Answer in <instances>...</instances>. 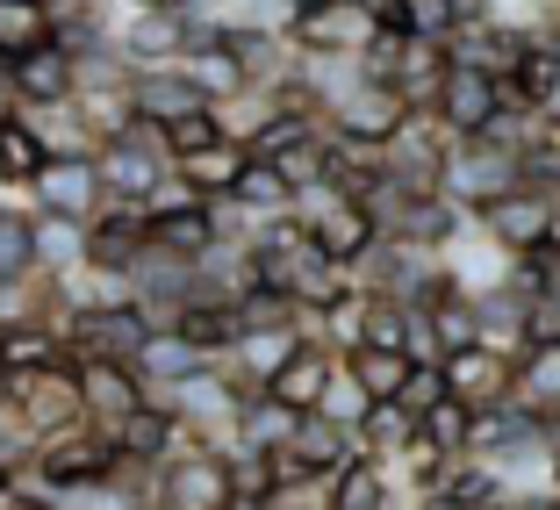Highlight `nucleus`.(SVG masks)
Returning <instances> with one entry per match:
<instances>
[{
    "mask_svg": "<svg viewBox=\"0 0 560 510\" xmlns=\"http://www.w3.org/2000/svg\"><path fill=\"white\" fill-rule=\"evenodd\" d=\"M173 331H180L195 352H209V360H215V352H231V346H245V316H237L231 302H209V295L187 302V310L173 316Z\"/></svg>",
    "mask_w": 560,
    "mask_h": 510,
    "instance_id": "18",
    "label": "nucleus"
},
{
    "mask_svg": "<svg viewBox=\"0 0 560 510\" xmlns=\"http://www.w3.org/2000/svg\"><path fill=\"white\" fill-rule=\"evenodd\" d=\"M36 259L44 274L66 288V266H86V223H66V216H36Z\"/></svg>",
    "mask_w": 560,
    "mask_h": 510,
    "instance_id": "25",
    "label": "nucleus"
},
{
    "mask_svg": "<svg viewBox=\"0 0 560 510\" xmlns=\"http://www.w3.org/2000/svg\"><path fill=\"white\" fill-rule=\"evenodd\" d=\"M36 201H44V216H66V223H86V231H94V216L108 209L101 159L94 151H58V159L36 173Z\"/></svg>",
    "mask_w": 560,
    "mask_h": 510,
    "instance_id": "10",
    "label": "nucleus"
},
{
    "mask_svg": "<svg viewBox=\"0 0 560 510\" xmlns=\"http://www.w3.org/2000/svg\"><path fill=\"white\" fill-rule=\"evenodd\" d=\"M195 431L180 425V417L165 410V403H144V410L130 417V425L116 431V445H122V467H173L180 453H195Z\"/></svg>",
    "mask_w": 560,
    "mask_h": 510,
    "instance_id": "12",
    "label": "nucleus"
},
{
    "mask_svg": "<svg viewBox=\"0 0 560 510\" xmlns=\"http://www.w3.org/2000/svg\"><path fill=\"white\" fill-rule=\"evenodd\" d=\"M15 94L30 101V108H72V101H80V58H72L66 44H44L36 58L15 66Z\"/></svg>",
    "mask_w": 560,
    "mask_h": 510,
    "instance_id": "15",
    "label": "nucleus"
},
{
    "mask_svg": "<svg viewBox=\"0 0 560 510\" xmlns=\"http://www.w3.org/2000/svg\"><path fill=\"white\" fill-rule=\"evenodd\" d=\"M30 467H36V482H44V496L94 489V482H116V475H122V445H116V431L80 425V431H58V439H44Z\"/></svg>",
    "mask_w": 560,
    "mask_h": 510,
    "instance_id": "1",
    "label": "nucleus"
},
{
    "mask_svg": "<svg viewBox=\"0 0 560 510\" xmlns=\"http://www.w3.org/2000/svg\"><path fill=\"white\" fill-rule=\"evenodd\" d=\"M245 165H252V151L237 144V137H223V144H209V151H195V159H180L173 173H180V187H187L195 201H231L237 181H245Z\"/></svg>",
    "mask_w": 560,
    "mask_h": 510,
    "instance_id": "16",
    "label": "nucleus"
},
{
    "mask_svg": "<svg viewBox=\"0 0 560 510\" xmlns=\"http://www.w3.org/2000/svg\"><path fill=\"white\" fill-rule=\"evenodd\" d=\"M44 165H50V144L30 130V123H22V116L0 123V181H8V187L30 181V187H36V173H44Z\"/></svg>",
    "mask_w": 560,
    "mask_h": 510,
    "instance_id": "27",
    "label": "nucleus"
},
{
    "mask_svg": "<svg viewBox=\"0 0 560 510\" xmlns=\"http://www.w3.org/2000/svg\"><path fill=\"white\" fill-rule=\"evenodd\" d=\"M381 30H388V22H381L366 0H324V8L288 22V44H295L302 58H352V66H360Z\"/></svg>",
    "mask_w": 560,
    "mask_h": 510,
    "instance_id": "3",
    "label": "nucleus"
},
{
    "mask_svg": "<svg viewBox=\"0 0 560 510\" xmlns=\"http://www.w3.org/2000/svg\"><path fill=\"white\" fill-rule=\"evenodd\" d=\"M36 8H50V0H36Z\"/></svg>",
    "mask_w": 560,
    "mask_h": 510,
    "instance_id": "30",
    "label": "nucleus"
},
{
    "mask_svg": "<svg viewBox=\"0 0 560 510\" xmlns=\"http://www.w3.org/2000/svg\"><path fill=\"white\" fill-rule=\"evenodd\" d=\"M475 425H481V417L467 410L460 395H445L439 410H424V445L445 453V461H467V453H475Z\"/></svg>",
    "mask_w": 560,
    "mask_h": 510,
    "instance_id": "26",
    "label": "nucleus"
},
{
    "mask_svg": "<svg viewBox=\"0 0 560 510\" xmlns=\"http://www.w3.org/2000/svg\"><path fill=\"white\" fill-rule=\"evenodd\" d=\"M352 374H360V389L374 395V403H402L410 395V381H417V360L410 352H352Z\"/></svg>",
    "mask_w": 560,
    "mask_h": 510,
    "instance_id": "23",
    "label": "nucleus"
},
{
    "mask_svg": "<svg viewBox=\"0 0 560 510\" xmlns=\"http://www.w3.org/2000/svg\"><path fill=\"white\" fill-rule=\"evenodd\" d=\"M151 331H159V316H151L144 302H72L66 338L80 346V360H122V367H137V352L151 346Z\"/></svg>",
    "mask_w": 560,
    "mask_h": 510,
    "instance_id": "2",
    "label": "nucleus"
},
{
    "mask_svg": "<svg viewBox=\"0 0 560 510\" xmlns=\"http://www.w3.org/2000/svg\"><path fill=\"white\" fill-rule=\"evenodd\" d=\"M366 310H374V288H346V295L316 316V324H324V346H338L352 360V352L366 346Z\"/></svg>",
    "mask_w": 560,
    "mask_h": 510,
    "instance_id": "28",
    "label": "nucleus"
},
{
    "mask_svg": "<svg viewBox=\"0 0 560 510\" xmlns=\"http://www.w3.org/2000/svg\"><path fill=\"white\" fill-rule=\"evenodd\" d=\"M324 510H396V489H388V467L381 461H352L346 475H330Z\"/></svg>",
    "mask_w": 560,
    "mask_h": 510,
    "instance_id": "21",
    "label": "nucleus"
},
{
    "mask_svg": "<svg viewBox=\"0 0 560 510\" xmlns=\"http://www.w3.org/2000/svg\"><path fill=\"white\" fill-rule=\"evenodd\" d=\"M30 274H44V259H36V216L0 209V288H15Z\"/></svg>",
    "mask_w": 560,
    "mask_h": 510,
    "instance_id": "24",
    "label": "nucleus"
},
{
    "mask_svg": "<svg viewBox=\"0 0 560 510\" xmlns=\"http://www.w3.org/2000/svg\"><path fill=\"white\" fill-rule=\"evenodd\" d=\"M503 108H511V101H503V80H495V72L453 66V80H445V94H439V108H431V116L445 123V137H453V144H481V137L503 123Z\"/></svg>",
    "mask_w": 560,
    "mask_h": 510,
    "instance_id": "9",
    "label": "nucleus"
},
{
    "mask_svg": "<svg viewBox=\"0 0 560 510\" xmlns=\"http://www.w3.org/2000/svg\"><path fill=\"white\" fill-rule=\"evenodd\" d=\"M72 367H80L86 425H101V431H122V425H130V417L151 403L144 374H137V367H122V360H72Z\"/></svg>",
    "mask_w": 560,
    "mask_h": 510,
    "instance_id": "11",
    "label": "nucleus"
},
{
    "mask_svg": "<svg viewBox=\"0 0 560 510\" xmlns=\"http://www.w3.org/2000/svg\"><path fill=\"white\" fill-rule=\"evenodd\" d=\"M44 44H58V22L36 0H0V66H22Z\"/></svg>",
    "mask_w": 560,
    "mask_h": 510,
    "instance_id": "19",
    "label": "nucleus"
},
{
    "mask_svg": "<svg viewBox=\"0 0 560 510\" xmlns=\"http://www.w3.org/2000/svg\"><path fill=\"white\" fill-rule=\"evenodd\" d=\"M525 187V159L503 144H453V159H445V201H467V209H495L503 195H517Z\"/></svg>",
    "mask_w": 560,
    "mask_h": 510,
    "instance_id": "5",
    "label": "nucleus"
},
{
    "mask_svg": "<svg viewBox=\"0 0 560 510\" xmlns=\"http://www.w3.org/2000/svg\"><path fill=\"white\" fill-rule=\"evenodd\" d=\"M22 425L36 439H58V431H80L86 425V395H80V367H44V374H15V395Z\"/></svg>",
    "mask_w": 560,
    "mask_h": 510,
    "instance_id": "8",
    "label": "nucleus"
},
{
    "mask_svg": "<svg viewBox=\"0 0 560 510\" xmlns=\"http://www.w3.org/2000/svg\"><path fill=\"white\" fill-rule=\"evenodd\" d=\"M330 381H338V352L310 338L295 360H288L273 381H266V395H273V403H288L295 417H316V410H324V395H330Z\"/></svg>",
    "mask_w": 560,
    "mask_h": 510,
    "instance_id": "14",
    "label": "nucleus"
},
{
    "mask_svg": "<svg viewBox=\"0 0 560 510\" xmlns=\"http://www.w3.org/2000/svg\"><path fill=\"white\" fill-rule=\"evenodd\" d=\"M439 374H445V395H460L475 417H489V410H511L517 403V352H503V346H467V352H445L439 360Z\"/></svg>",
    "mask_w": 560,
    "mask_h": 510,
    "instance_id": "7",
    "label": "nucleus"
},
{
    "mask_svg": "<svg viewBox=\"0 0 560 510\" xmlns=\"http://www.w3.org/2000/svg\"><path fill=\"white\" fill-rule=\"evenodd\" d=\"M237 209H245V216H273V223H280V216H288V209H295V187H288V173H280V165L273 159H252L245 165V181H237Z\"/></svg>",
    "mask_w": 560,
    "mask_h": 510,
    "instance_id": "22",
    "label": "nucleus"
},
{
    "mask_svg": "<svg viewBox=\"0 0 560 510\" xmlns=\"http://www.w3.org/2000/svg\"><path fill=\"white\" fill-rule=\"evenodd\" d=\"M201 367H209V352H195L173 324H159V331H151V346L137 352V374H144V389H151V395L180 389V381H187V374H201Z\"/></svg>",
    "mask_w": 560,
    "mask_h": 510,
    "instance_id": "17",
    "label": "nucleus"
},
{
    "mask_svg": "<svg viewBox=\"0 0 560 510\" xmlns=\"http://www.w3.org/2000/svg\"><path fill=\"white\" fill-rule=\"evenodd\" d=\"M215 101L201 94L195 80H187V66H165V72H137V116L151 123V130H173V123L187 116H209Z\"/></svg>",
    "mask_w": 560,
    "mask_h": 510,
    "instance_id": "13",
    "label": "nucleus"
},
{
    "mask_svg": "<svg viewBox=\"0 0 560 510\" xmlns=\"http://www.w3.org/2000/svg\"><path fill=\"white\" fill-rule=\"evenodd\" d=\"M424 439V417L410 410V403H374L366 410V425H360V445H366V461H388V453H410V445Z\"/></svg>",
    "mask_w": 560,
    "mask_h": 510,
    "instance_id": "20",
    "label": "nucleus"
},
{
    "mask_svg": "<svg viewBox=\"0 0 560 510\" xmlns=\"http://www.w3.org/2000/svg\"><path fill=\"white\" fill-rule=\"evenodd\" d=\"M151 510H237V475H231V453L209 445V453H180L173 467H159V496Z\"/></svg>",
    "mask_w": 560,
    "mask_h": 510,
    "instance_id": "6",
    "label": "nucleus"
},
{
    "mask_svg": "<svg viewBox=\"0 0 560 510\" xmlns=\"http://www.w3.org/2000/svg\"><path fill=\"white\" fill-rule=\"evenodd\" d=\"M366 410H374V395H366V389H360V374L338 360V381H330V395H324V410H316V417H330V425L360 431V425H366Z\"/></svg>",
    "mask_w": 560,
    "mask_h": 510,
    "instance_id": "29",
    "label": "nucleus"
},
{
    "mask_svg": "<svg viewBox=\"0 0 560 510\" xmlns=\"http://www.w3.org/2000/svg\"><path fill=\"white\" fill-rule=\"evenodd\" d=\"M475 223H481V237L503 245L511 259H532V252H546L560 237V195H546V187L525 181L517 195H503L495 209H481Z\"/></svg>",
    "mask_w": 560,
    "mask_h": 510,
    "instance_id": "4",
    "label": "nucleus"
}]
</instances>
